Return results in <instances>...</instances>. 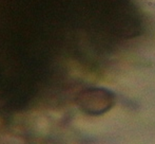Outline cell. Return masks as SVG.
Returning <instances> with one entry per match:
<instances>
[{
  "instance_id": "obj_1",
  "label": "cell",
  "mask_w": 155,
  "mask_h": 144,
  "mask_svg": "<svg viewBox=\"0 0 155 144\" xmlns=\"http://www.w3.org/2000/svg\"><path fill=\"white\" fill-rule=\"evenodd\" d=\"M77 104L84 112L100 115L112 106L113 97L102 89H88L78 94Z\"/></svg>"
}]
</instances>
